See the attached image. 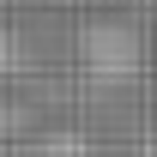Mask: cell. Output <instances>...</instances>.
Instances as JSON below:
<instances>
[{"mask_svg":"<svg viewBox=\"0 0 157 157\" xmlns=\"http://www.w3.org/2000/svg\"><path fill=\"white\" fill-rule=\"evenodd\" d=\"M139 36L127 30V24H91L85 30V67H91V78H103V85H127V78L139 73Z\"/></svg>","mask_w":157,"mask_h":157,"instance_id":"cell-1","label":"cell"},{"mask_svg":"<svg viewBox=\"0 0 157 157\" xmlns=\"http://www.w3.org/2000/svg\"><path fill=\"white\" fill-rule=\"evenodd\" d=\"M139 157H157V127L145 133V145H139Z\"/></svg>","mask_w":157,"mask_h":157,"instance_id":"cell-2","label":"cell"}]
</instances>
